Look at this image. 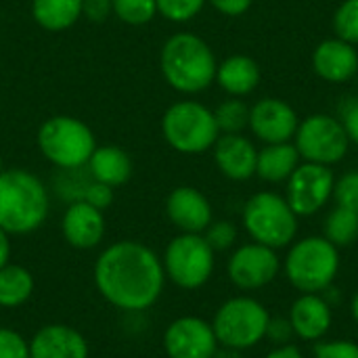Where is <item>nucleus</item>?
Instances as JSON below:
<instances>
[{
	"instance_id": "obj_30",
	"label": "nucleus",
	"mask_w": 358,
	"mask_h": 358,
	"mask_svg": "<svg viewBox=\"0 0 358 358\" xmlns=\"http://www.w3.org/2000/svg\"><path fill=\"white\" fill-rule=\"evenodd\" d=\"M157 13L164 15L168 21L187 23L201 13L208 0H155Z\"/></svg>"
},
{
	"instance_id": "obj_10",
	"label": "nucleus",
	"mask_w": 358,
	"mask_h": 358,
	"mask_svg": "<svg viewBox=\"0 0 358 358\" xmlns=\"http://www.w3.org/2000/svg\"><path fill=\"white\" fill-rule=\"evenodd\" d=\"M294 145L302 162L331 168L346 157L350 141L340 117L327 113H313L300 120Z\"/></svg>"
},
{
	"instance_id": "obj_20",
	"label": "nucleus",
	"mask_w": 358,
	"mask_h": 358,
	"mask_svg": "<svg viewBox=\"0 0 358 358\" xmlns=\"http://www.w3.org/2000/svg\"><path fill=\"white\" fill-rule=\"evenodd\" d=\"M29 358H88V342L69 325H44L29 340Z\"/></svg>"
},
{
	"instance_id": "obj_33",
	"label": "nucleus",
	"mask_w": 358,
	"mask_h": 358,
	"mask_svg": "<svg viewBox=\"0 0 358 358\" xmlns=\"http://www.w3.org/2000/svg\"><path fill=\"white\" fill-rule=\"evenodd\" d=\"M0 358H29V342L15 329L0 327Z\"/></svg>"
},
{
	"instance_id": "obj_38",
	"label": "nucleus",
	"mask_w": 358,
	"mask_h": 358,
	"mask_svg": "<svg viewBox=\"0 0 358 358\" xmlns=\"http://www.w3.org/2000/svg\"><path fill=\"white\" fill-rule=\"evenodd\" d=\"M113 15V0H82V17L90 23H105Z\"/></svg>"
},
{
	"instance_id": "obj_5",
	"label": "nucleus",
	"mask_w": 358,
	"mask_h": 358,
	"mask_svg": "<svg viewBox=\"0 0 358 358\" xmlns=\"http://www.w3.org/2000/svg\"><path fill=\"white\" fill-rule=\"evenodd\" d=\"M243 227L252 241L273 250L289 248L298 235V216L285 195L275 191L254 193L243 206Z\"/></svg>"
},
{
	"instance_id": "obj_32",
	"label": "nucleus",
	"mask_w": 358,
	"mask_h": 358,
	"mask_svg": "<svg viewBox=\"0 0 358 358\" xmlns=\"http://www.w3.org/2000/svg\"><path fill=\"white\" fill-rule=\"evenodd\" d=\"M334 199L336 206L358 212V172H346L344 176L336 178Z\"/></svg>"
},
{
	"instance_id": "obj_34",
	"label": "nucleus",
	"mask_w": 358,
	"mask_h": 358,
	"mask_svg": "<svg viewBox=\"0 0 358 358\" xmlns=\"http://www.w3.org/2000/svg\"><path fill=\"white\" fill-rule=\"evenodd\" d=\"M315 358H358V344L352 340H321L315 344Z\"/></svg>"
},
{
	"instance_id": "obj_16",
	"label": "nucleus",
	"mask_w": 358,
	"mask_h": 358,
	"mask_svg": "<svg viewBox=\"0 0 358 358\" xmlns=\"http://www.w3.org/2000/svg\"><path fill=\"white\" fill-rule=\"evenodd\" d=\"M315 73L331 84H344L358 73V50L342 38H327L313 50Z\"/></svg>"
},
{
	"instance_id": "obj_25",
	"label": "nucleus",
	"mask_w": 358,
	"mask_h": 358,
	"mask_svg": "<svg viewBox=\"0 0 358 358\" xmlns=\"http://www.w3.org/2000/svg\"><path fill=\"white\" fill-rule=\"evenodd\" d=\"M34 294V275L21 264H6L0 268V306L19 308Z\"/></svg>"
},
{
	"instance_id": "obj_13",
	"label": "nucleus",
	"mask_w": 358,
	"mask_h": 358,
	"mask_svg": "<svg viewBox=\"0 0 358 358\" xmlns=\"http://www.w3.org/2000/svg\"><path fill=\"white\" fill-rule=\"evenodd\" d=\"M220 344L212 323L199 317H180L164 331L168 358H214Z\"/></svg>"
},
{
	"instance_id": "obj_39",
	"label": "nucleus",
	"mask_w": 358,
	"mask_h": 358,
	"mask_svg": "<svg viewBox=\"0 0 358 358\" xmlns=\"http://www.w3.org/2000/svg\"><path fill=\"white\" fill-rule=\"evenodd\" d=\"M218 13L227 17H241L250 10L254 0H208Z\"/></svg>"
},
{
	"instance_id": "obj_9",
	"label": "nucleus",
	"mask_w": 358,
	"mask_h": 358,
	"mask_svg": "<svg viewBox=\"0 0 358 358\" xmlns=\"http://www.w3.org/2000/svg\"><path fill=\"white\" fill-rule=\"evenodd\" d=\"M162 264L166 277L174 285L180 289H199L212 279L216 252L210 248L203 235L180 233L168 243Z\"/></svg>"
},
{
	"instance_id": "obj_41",
	"label": "nucleus",
	"mask_w": 358,
	"mask_h": 358,
	"mask_svg": "<svg viewBox=\"0 0 358 358\" xmlns=\"http://www.w3.org/2000/svg\"><path fill=\"white\" fill-rule=\"evenodd\" d=\"M10 260V241H8V233L0 229V268L6 266Z\"/></svg>"
},
{
	"instance_id": "obj_27",
	"label": "nucleus",
	"mask_w": 358,
	"mask_h": 358,
	"mask_svg": "<svg viewBox=\"0 0 358 358\" xmlns=\"http://www.w3.org/2000/svg\"><path fill=\"white\" fill-rule=\"evenodd\" d=\"M214 120L220 134H241L250 124V107L241 99L231 96L214 109Z\"/></svg>"
},
{
	"instance_id": "obj_23",
	"label": "nucleus",
	"mask_w": 358,
	"mask_h": 358,
	"mask_svg": "<svg viewBox=\"0 0 358 358\" xmlns=\"http://www.w3.org/2000/svg\"><path fill=\"white\" fill-rule=\"evenodd\" d=\"M302 164L300 153L294 143H273L258 149V162H256V176H260L264 182H285L294 170Z\"/></svg>"
},
{
	"instance_id": "obj_35",
	"label": "nucleus",
	"mask_w": 358,
	"mask_h": 358,
	"mask_svg": "<svg viewBox=\"0 0 358 358\" xmlns=\"http://www.w3.org/2000/svg\"><path fill=\"white\" fill-rule=\"evenodd\" d=\"M86 203L94 206L96 210L105 212L111 203H113V189L103 185V182H96V180H90L84 189H82V197Z\"/></svg>"
},
{
	"instance_id": "obj_37",
	"label": "nucleus",
	"mask_w": 358,
	"mask_h": 358,
	"mask_svg": "<svg viewBox=\"0 0 358 358\" xmlns=\"http://www.w3.org/2000/svg\"><path fill=\"white\" fill-rule=\"evenodd\" d=\"M340 122L348 134V141L358 145V99H346L340 105Z\"/></svg>"
},
{
	"instance_id": "obj_2",
	"label": "nucleus",
	"mask_w": 358,
	"mask_h": 358,
	"mask_svg": "<svg viewBox=\"0 0 358 358\" xmlns=\"http://www.w3.org/2000/svg\"><path fill=\"white\" fill-rule=\"evenodd\" d=\"M216 55L212 46L191 31L170 36L159 55V69L164 80L182 94H197L208 90L216 80Z\"/></svg>"
},
{
	"instance_id": "obj_6",
	"label": "nucleus",
	"mask_w": 358,
	"mask_h": 358,
	"mask_svg": "<svg viewBox=\"0 0 358 358\" xmlns=\"http://www.w3.org/2000/svg\"><path fill=\"white\" fill-rule=\"evenodd\" d=\"M162 134L174 151L199 155L214 147L220 130L212 109L197 101H178L166 109L162 117Z\"/></svg>"
},
{
	"instance_id": "obj_1",
	"label": "nucleus",
	"mask_w": 358,
	"mask_h": 358,
	"mask_svg": "<svg viewBox=\"0 0 358 358\" xmlns=\"http://www.w3.org/2000/svg\"><path fill=\"white\" fill-rule=\"evenodd\" d=\"M92 279L96 292L111 306L126 313L151 308L166 283L162 258L141 241H117L101 252Z\"/></svg>"
},
{
	"instance_id": "obj_43",
	"label": "nucleus",
	"mask_w": 358,
	"mask_h": 358,
	"mask_svg": "<svg viewBox=\"0 0 358 358\" xmlns=\"http://www.w3.org/2000/svg\"><path fill=\"white\" fill-rule=\"evenodd\" d=\"M4 172V168H2V157H0V174Z\"/></svg>"
},
{
	"instance_id": "obj_24",
	"label": "nucleus",
	"mask_w": 358,
	"mask_h": 358,
	"mask_svg": "<svg viewBox=\"0 0 358 358\" xmlns=\"http://www.w3.org/2000/svg\"><path fill=\"white\" fill-rule=\"evenodd\" d=\"M34 21L48 31H63L82 17V0H31Z\"/></svg>"
},
{
	"instance_id": "obj_26",
	"label": "nucleus",
	"mask_w": 358,
	"mask_h": 358,
	"mask_svg": "<svg viewBox=\"0 0 358 358\" xmlns=\"http://www.w3.org/2000/svg\"><path fill=\"white\" fill-rule=\"evenodd\" d=\"M323 237L338 250L352 245L358 239V212L336 206L323 222Z\"/></svg>"
},
{
	"instance_id": "obj_11",
	"label": "nucleus",
	"mask_w": 358,
	"mask_h": 358,
	"mask_svg": "<svg viewBox=\"0 0 358 358\" xmlns=\"http://www.w3.org/2000/svg\"><path fill=\"white\" fill-rule=\"evenodd\" d=\"M336 176L329 166L302 162L285 180V199L298 218L319 214L334 199Z\"/></svg>"
},
{
	"instance_id": "obj_36",
	"label": "nucleus",
	"mask_w": 358,
	"mask_h": 358,
	"mask_svg": "<svg viewBox=\"0 0 358 358\" xmlns=\"http://www.w3.org/2000/svg\"><path fill=\"white\" fill-rule=\"evenodd\" d=\"M294 338L296 334L287 317H271L266 327V340H271L275 346H287Z\"/></svg>"
},
{
	"instance_id": "obj_19",
	"label": "nucleus",
	"mask_w": 358,
	"mask_h": 358,
	"mask_svg": "<svg viewBox=\"0 0 358 358\" xmlns=\"http://www.w3.org/2000/svg\"><path fill=\"white\" fill-rule=\"evenodd\" d=\"M287 319L296 338L304 342H321L331 329L334 310L321 294H302L292 304Z\"/></svg>"
},
{
	"instance_id": "obj_15",
	"label": "nucleus",
	"mask_w": 358,
	"mask_h": 358,
	"mask_svg": "<svg viewBox=\"0 0 358 358\" xmlns=\"http://www.w3.org/2000/svg\"><path fill=\"white\" fill-rule=\"evenodd\" d=\"M168 220L180 233H199L212 224V203L195 187H176L166 199Z\"/></svg>"
},
{
	"instance_id": "obj_12",
	"label": "nucleus",
	"mask_w": 358,
	"mask_h": 358,
	"mask_svg": "<svg viewBox=\"0 0 358 358\" xmlns=\"http://www.w3.org/2000/svg\"><path fill=\"white\" fill-rule=\"evenodd\" d=\"M279 271H281V260L277 256V250L256 241L239 245L231 254L227 264L231 283L241 292H256L266 287L277 279Z\"/></svg>"
},
{
	"instance_id": "obj_3",
	"label": "nucleus",
	"mask_w": 358,
	"mask_h": 358,
	"mask_svg": "<svg viewBox=\"0 0 358 358\" xmlns=\"http://www.w3.org/2000/svg\"><path fill=\"white\" fill-rule=\"evenodd\" d=\"M50 210L44 182L21 168L0 174V229L8 235H29L38 231Z\"/></svg>"
},
{
	"instance_id": "obj_31",
	"label": "nucleus",
	"mask_w": 358,
	"mask_h": 358,
	"mask_svg": "<svg viewBox=\"0 0 358 358\" xmlns=\"http://www.w3.org/2000/svg\"><path fill=\"white\" fill-rule=\"evenodd\" d=\"M203 237L214 252H227L237 241V227L229 220H212V224L203 231Z\"/></svg>"
},
{
	"instance_id": "obj_40",
	"label": "nucleus",
	"mask_w": 358,
	"mask_h": 358,
	"mask_svg": "<svg viewBox=\"0 0 358 358\" xmlns=\"http://www.w3.org/2000/svg\"><path fill=\"white\" fill-rule=\"evenodd\" d=\"M266 358H306L302 355V350L294 344H287V346H275Z\"/></svg>"
},
{
	"instance_id": "obj_17",
	"label": "nucleus",
	"mask_w": 358,
	"mask_h": 358,
	"mask_svg": "<svg viewBox=\"0 0 358 358\" xmlns=\"http://www.w3.org/2000/svg\"><path fill=\"white\" fill-rule=\"evenodd\" d=\"M216 168L229 180H250L256 176V162L258 149L256 145L243 134H220L212 147Z\"/></svg>"
},
{
	"instance_id": "obj_14",
	"label": "nucleus",
	"mask_w": 358,
	"mask_h": 358,
	"mask_svg": "<svg viewBox=\"0 0 358 358\" xmlns=\"http://www.w3.org/2000/svg\"><path fill=\"white\" fill-rule=\"evenodd\" d=\"M300 117L296 109L277 96H264L250 107V124L252 134L264 145L273 143H292L298 130Z\"/></svg>"
},
{
	"instance_id": "obj_4",
	"label": "nucleus",
	"mask_w": 358,
	"mask_h": 358,
	"mask_svg": "<svg viewBox=\"0 0 358 358\" xmlns=\"http://www.w3.org/2000/svg\"><path fill=\"white\" fill-rule=\"evenodd\" d=\"M287 281L302 294H323L340 273V250L323 235L294 241L283 260Z\"/></svg>"
},
{
	"instance_id": "obj_8",
	"label": "nucleus",
	"mask_w": 358,
	"mask_h": 358,
	"mask_svg": "<svg viewBox=\"0 0 358 358\" xmlns=\"http://www.w3.org/2000/svg\"><path fill=\"white\" fill-rule=\"evenodd\" d=\"M268 321L271 315L264 304L248 296H237L216 310L212 327L222 348L243 352L266 338Z\"/></svg>"
},
{
	"instance_id": "obj_29",
	"label": "nucleus",
	"mask_w": 358,
	"mask_h": 358,
	"mask_svg": "<svg viewBox=\"0 0 358 358\" xmlns=\"http://www.w3.org/2000/svg\"><path fill=\"white\" fill-rule=\"evenodd\" d=\"M334 31L338 38L358 44V0H344L334 13Z\"/></svg>"
},
{
	"instance_id": "obj_42",
	"label": "nucleus",
	"mask_w": 358,
	"mask_h": 358,
	"mask_svg": "<svg viewBox=\"0 0 358 358\" xmlns=\"http://www.w3.org/2000/svg\"><path fill=\"white\" fill-rule=\"evenodd\" d=\"M350 313H352V319L358 323V292L352 296V300H350Z\"/></svg>"
},
{
	"instance_id": "obj_7",
	"label": "nucleus",
	"mask_w": 358,
	"mask_h": 358,
	"mask_svg": "<svg viewBox=\"0 0 358 358\" xmlns=\"http://www.w3.org/2000/svg\"><path fill=\"white\" fill-rule=\"evenodd\" d=\"M40 153L63 170H78L88 164L96 149L92 130L78 117L55 115L38 130Z\"/></svg>"
},
{
	"instance_id": "obj_22",
	"label": "nucleus",
	"mask_w": 358,
	"mask_h": 358,
	"mask_svg": "<svg viewBox=\"0 0 358 358\" xmlns=\"http://www.w3.org/2000/svg\"><path fill=\"white\" fill-rule=\"evenodd\" d=\"M88 170L92 180L103 182L111 189L122 187L132 176V159L130 155L115 145H103L96 147L94 153L88 159Z\"/></svg>"
},
{
	"instance_id": "obj_21",
	"label": "nucleus",
	"mask_w": 358,
	"mask_h": 358,
	"mask_svg": "<svg viewBox=\"0 0 358 358\" xmlns=\"http://www.w3.org/2000/svg\"><path fill=\"white\" fill-rule=\"evenodd\" d=\"M260 65L248 57V55H231L216 67V80L218 86L229 94L243 99L252 94L260 84Z\"/></svg>"
},
{
	"instance_id": "obj_28",
	"label": "nucleus",
	"mask_w": 358,
	"mask_h": 358,
	"mask_svg": "<svg viewBox=\"0 0 358 358\" xmlns=\"http://www.w3.org/2000/svg\"><path fill=\"white\" fill-rule=\"evenodd\" d=\"M113 15L128 25H145L155 19V0H113Z\"/></svg>"
},
{
	"instance_id": "obj_18",
	"label": "nucleus",
	"mask_w": 358,
	"mask_h": 358,
	"mask_svg": "<svg viewBox=\"0 0 358 358\" xmlns=\"http://www.w3.org/2000/svg\"><path fill=\"white\" fill-rule=\"evenodd\" d=\"M61 233L76 250H92L105 237V216L84 199H76L63 214Z\"/></svg>"
}]
</instances>
